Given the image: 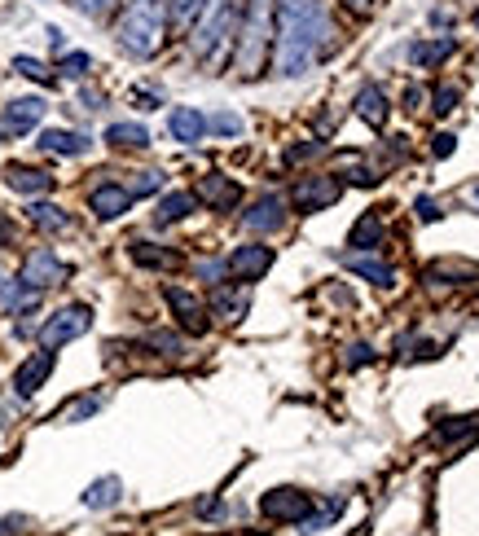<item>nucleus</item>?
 Masks as SVG:
<instances>
[{
  "label": "nucleus",
  "mask_w": 479,
  "mask_h": 536,
  "mask_svg": "<svg viewBox=\"0 0 479 536\" xmlns=\"http://www.w3.org/2000/svg\"><path fill=\"white\" fill-rule=\"evenodd\" d=\"M330 18L321 0H277V36H273V66L282 80H299L313 71L317 53L326 49Z\"/></svg>",
  "instance_id": "1"
},
{
  "label": "nucleus",
  "mask_w": 479,
  "mask_h": 536,
  "mask_svg": "<svg viewBox=\"0 0 479 536\" xmlns=\"http://www.w3.org/2000/svg\"><path fill=\"white\" fill-rule=\"evenodd\" d=\"M167 31V0H128V9L115 22L119 49L132 58H154Z\"/></svg>",
  "instance_id": "2"
},
{
  "label": "nucleus",
  "mask_w": 479,
  "mask_h": 536,
  "mask_svg": "<svg viewBox=\"0 0 479 536\" xmlns=\"http://www.w3.org/2000/svg\"><path fill=\"white\" fill-rule=\"evenodd\" d=\"M233 36H238V0H207L189 27V49L203 66H216L229 53Z\"/></svg>",
  "instance_id": "3"
},
{
  "label": "nucleus",
  "mask_w": 479,
  "mask_h": 536,
  "mask_svg": "<svg viewBox=\"0 0 479 536\" xmlns=\"http://www.w3.org/2000/svg\"><path fill=\"white\" fill-rule=\"evenodd\" d=\"M238 75L242 80H255L264 66V44H269V5L264 0H251L247 5V22L238 31Z\"/></svg>",
  "instance_id": "4"
},
{
  "label": "nucleus",
  "mask_w": 479,
  "mask_h": 536,
  "mask_svg": "<svg viewBox=\"0 0 479 536\" xmlns=\"http://www.w3.org/2000/svg\"><path fill=\"white\" fill-rule=\"evenodd\" d=\"M88 326H93V308H88V304H71L62 312H53V317L40 326V348H49V352L62 348V343L88 334Z\"/></svg>",
  "instance_id": "5"
},
{
  "label": "nucleus",
  "mask_w": 479,
  "mask_h": 536,
  "mask_svg": "<svg viewBox=\"0 0 479 536\" xmlns=\"http://www.w3.org/2000/svg\"><path fill=\"white\" fill-rule=\"evenodd\" d=\"M260 515L273 519V523H304L313 515V501L299 488H273V493L260 497Z\"/></svg>",
  "instance_id": "6"
},
{
  "label": "nucleus",
  "mask_w": 479,
  "mask_h": 536,
  "mask_svg": "<svg viewBox=\"0 0 479 536\" xmlns=\"http://www.w3.org/2000/svg\"><path fill=\"white\" fill-rule=\"evenodd\" d=\"M273 268V247H264V242H247V247H238L225 260V273L233 277V282H260L264 273Z\"/></svg>",
  "instance_id": "7"
},
{
  "label": "nucleus",
  "mask_w": 479,
  "mask_h": 536,
  "mask_svg": "<svg viewBox=\"0 0 479 536\" xmlns=\"http://www.w3.org/2000/svg\"><path fill=\"white\" fill-rule=\"evenodd\" d=\"M163 299H167V308H172V317H176V326L189 330V334H207V304L194 295V290H181V286H163Z\"/></svg>",
  "instance_id": "8"
},
{
  "label": "nucleus",
  "mask_w": 479,
  "mask_h": 536,
  "mask_svg": "<svg viewBox=\"0 0 479 536\" xmlns=\"http://www.w3.org/2000/svg\"><path fill=\"white\" fill-rule=\"evenodd\" d=\"M62 277H66V264H62L49 247H40V251H31V255H27V264H22L18 282L27 286V290H44V286H58Z\"/></svg>",
  "instance_id": "9"
},
{
  "label": "nucleus",
  "mask_w": 479,
  "mask_h": 536,
  "mask_svg": "<svg viewBox=\"0 0 479 536\" xmlns=\"http://www.w3.org/2000/svg\"><path fill=\"white\" fill-rule=\"evenodd\" d=\"M343 194V181H334V176H304V181L295 185L291 203L299 211H321V207H334Z\"/></svg>",
  "instance_id": "10"
},
{
  "label": "nucleus",
  "mask_w": 479,
  "mask_h": 536,
  "mask_svg": "<svg viewBox=\"0 0 479 536\" xmlns=\"http://www.w3.org/2000/svg\"><path fill=\"white\" fill-rule=\"evenodd\" d=\"M194 198H198V203H207L211 211H233V207H238V198H242V185L229 181V176H220V172H211V176L198 181Z\"/></svg>",
  "instance_id": "11"
},
{
  "label": "nucleus",
  "mask_w": 479,
  "mask_h": 536,
  "mask_svg": "<svg viewBox=\"0 0 479 536\" xmlns=\"http://www.w3.org/2000/svg\"><path fill=\"white\" fill-rule=\"evenodd\" d=\"M247 308H251V286L247 282H216V295H211V312H216L220 321H242L247 317Z\"/></svg>",
  "instance_id": "12"
},
{
  "label": "nucleus",
  "mask_w": 479,
  "mask_h": 536,
  "mask_svg": "<svg viewBox=\"0 0 479 536\" xmlns=\"http://www.w3.org/2000/svg\"><path fill=\"white\" fill-rule=\"evenodd\" d=\"M49 374H53V352H49V348H44V352H31L27 361L18 365V374H14V392H18V396H36Z\"/></svg>",
  "instance_id": "13"
},
{
  "label": "nucleus",
  "mask_w": 479,
  "mask_h": 536,
  "mask_svg": "<svg viewBox=\"0 0 479 536\" xmlns=\"http://www.w3.org/2000/svg\"><path fill=\"white\" fill-rule=\"evenodd\" d=\"M242 225H247L251 233H277L286 225V203H282V194H264L260 203H255L247 216H242Z\"/></svg>",
  "instance_id": "14"
},
{
  "label": "nucleus",
  "mask_w": 479,
  "mask_h": 536,
  "mask_svg": "<svg viewBox=\"0 0 479 536\" xmlns=\"http://www.w3.org/2000/svg\"><path fill=\"white\" fill-rule=\"evenodd\" d=\"M88 207H93L97 220H119L132 207V194L124 185H97L93 194H88Z\"/></svg>",
  "instance_id": "15"
},
{
  "label": "nucleus",
  "mask_w": 479,
  "mask_h": 536,
  "mask_svg": "<svg viewBox=\"0 0 479 536\" xmlns=\"http://www.w3.org/2000/svg\"><path fill=\"white\" fill-rule=\"evenodd\" d=\"M167 132L181 145H198L207 137V115H198L194 106H176L172 115H167Z\"/></svg>",
  "instance_id": "16"
},
{
  "label": "nucleus",
  "mask_w": 479,
  "mask_h": 536,
  "mask_svg": "<svg viewBox=\"0 0 479 536\" xmlns=\"http://www.w3.org/2000/svg\"><path fill=\"white\" fill-rule=\"evenodd\" d=\"M36 145L40 150H49V154H62V159H80V154H88L84 132H66V128H44Z\"/></svg>",
  "instance_id": "17"
},
{
  "label": "nucleus",
  "mask_w": 479,
  "mask_h": 536,
  "mask_svg": "<svg viewBox=\"0 0 479 536\" xmlns=\"http://www.w3.org/2000/svg\"><path fill=\"white\" fill-rule=\"evenodd\" d=\"M44 106L40 97H18V102H9L5 106V132H31L44 119Z\"/></svg>",
  "instance_id": "18"
},
{
  "label": "nucleus",
  "mask_w": 479,
  "mask_h": 536,
  "mask_svg": "<svg viewBox=\"0 0 479 536\" xmlns=\"http://www.w3.org/2000/svg\"><path fill=\"white\" fill-rule=\"evenodd\" d=\"M5 185L18 189V194H49V189H53V176L40 172V167L9 163V167H5Z\"/></svg>",
  "instance_id": "19"
},
{
  "label": "nucleus",
  "mask_w": 479,
  "mask_h": 536,
  "mask_svg": "<svg viewBox=\"0 0 479 536\" xmlns=\"http://www.w3.org/2000/svg\"><path fill=\"white\" fill-rule=\"evenodd\" d=\"M356 115H361L370 128H383L387 115H392V106H387L383 88H378V84H365L361 93H356Z\"/></svg>",
  "instance_id": "20"
},
{
  "label": "nucleus",
  "mask_w": 479,
  "mask_h": 536,
  "mask_svg": "<svg viewBox=\"0 0 479 536\" xmlns=\"http://www.w3.org/2000/svg\"><path fill=\"white\" fill-rule=\"evenodd\" d=\"M119 497H124L119 475H102V479H93V484L84 488V506L88 510H110V506H119Z\"/></svg>",
  "instance_id": "21"
},
{
  "label": "nucleus",
  "mask_w": 479,
  "mask_h": 536,
  "mask_svg": "<svg viewBox=\"0 0 479 536\" xmlns=\"http://www.w3.org/2000/svg\"><path fill=\"white\" fill-rule=\"evenodd\" d=\"M343 264H348L356 277H365V282H374V286H392V282H396L392 264H383V260H378V255H343Z\"/></svg>",
  "instance_id": "22"
},
{
  "label": "nucleus",
  "mask_w": 479,
  "mask_h": 536,
  "mask_svg": "<svg viewBox=\"0 0 479 536\" xmlns=\"http://www.w3.org/2000/svg\"><path fill=\"white\" fill-rule=\"evenodd\" d=\"M194 207H198V198L185 194V189H176V194H167L163 203L154 207V225H176V220H185Z\"/></svg>",
  "instance_id": "23"
},
{
  "label": "nucleus",
  "mask_w": 479,
  "mask_h": 536,
  "mask_svg": "<svg viewBox=\"0 0 479 536\" xmlns=\"http://www.w3.org/2000/svg\"><path fill=\"white\" fill-rule=\"evenodd\" d=\"M132 260H137L141 268H163V273H167V268H176V264H181V255H176V251H163V247H154V242H132Z\"/></svg>",
  "instance_id": "24"
},
{
  "label": "nucleus",
  "mask_w": 479,
  "mask_h": 536,
  "mask_svg": "<svg viewBox=\"0 0 479 536\" xmlns=\"http://www.w3.org/2000/svg\"><path fill=\"white\" fill-rule=\"evenodd\" d=\"M27 220H31L36 229H44V233L71 229V216H66L62 207H53V203H31V207H27Z\"/></svg>",
  "instance_id": "25"
},
{
  "label": "nucleus",
  "mask_w": 479,
  "mask_h": 536,
  "mask_svg": "<svg viewBox=\"0 0 479 536\" xmlns=\"http://www.w3.org/2000/svg\"><path fill=\"white\" fill-rule=\"evenodd\" d=\"M106 141L119 145V150H146L150 132H146V124H110L106 128Z\"/></svg>",
  "instance_id": "26"
},
{
  "label": "nucleus",
  "mask_w": 479,
  "mask_h": 536,
  "mask_svg": "<svg viewBox=\"0 0 479 536\" xmlns=\"http://www.w3.org/2000/svg\"><path fill=\"white\" fill-rule=\"evenodd\" d=\"M36 295H40V290H27L22 282H14V277L0 273V308H18V312H27L31 304H36Z\"/></svg>",
  "instance_id": "27"
},
{
  "label": "nucleus",
  "mask_w": 479,
  "mask_h": 536,
  "mask_svg": "<svg viewBox=\"0 0 479 536\" xmlns=\"http://www.w3.org/2000/svg\"><path fill=\"white\" fill-rule=\"evenodd\" d=\"M207 0H167V22H172L176 31H189L194 27V18L203 14Z\"/></svg>",
  "instance_id": "28"
},
{
  "label": "nucleus",
  "mask_w": 479,
  "mask_h": 536,
  "mask_svg": "<svg viewBox=\"0 0 479 536\" xmlns=\"http://www.w3.org/2000/svg\"><path fill=\"white\" fill-rule=\"evenodd\" d=\"M453 53V40H436V44H409V62L414 66H431Z\"/></svg>",
  "instance_id": "29"
},
{
  "label": "nucleus",
  "mask_w": 479,
  "mask_h": 536,
  "mask_svg": "<svg viewBox=\"0 0 479 536\" xmlns=\"http://www.w3.org/2000/svg\"><path fill=\"white\" fill-rule=\"evenodd\" d=\"M378 238H383V220L378 216H361L356 220V229H352V247H378Z\"/></svg>",
  "instance_id": "30"
},
{
  "label": "nucleus",
  "mask_w": 479,
  "mask_h": 536,
  "mask_svg": "<svg viewBox=\"0 0 479 536\" xmlns=\"http://www.w3.org/2000/svg\"><path fill=\"white\" fill-rule=\"evenodd\" d=\"M427 277H444L449 286H466V282H475L479 277V268H471V264H436Z\"/></svg>",
  "instance_id": "31"
},
{
  "label": "nucleus",
  "mask_w": 479,
  "mask_h": 536,
  "mask_svg": "<svg viewBox=\"0 0 479 536\" xmlns=\"http://www.w3.org/2000/svg\"><path fill=\"white\" fill-rule=\"evenodd\" d=\"M97 409H102V396H80L62 409V422H84V418H93Z\"/></svg>",
  "instance_id": "32"
},
{
  "label": "nucleus",
  "mask_w": 479,
  "mask_h": 536,
  "mask_svg": "<svg viewBox=\"0 0 479 536\" xmlns=\"http://www.w3.org/2000/svg\"><path fill=\"white\" fill-rule=\"evenodd\" d=\"M58 71L66 75V80H84V75L93 71V58H88V53H66V58L58 62Z\"/></svg>",
  "instance_id": "33"
},
{
  "label": "nucleus",
  "mask_w": 479,
  "mask_h": 536,
  "mask_svg": "<svg viewBox=\"0 0 479 536\" xmlns=\"http://www.w3.org/2000/svg\"><path fill=\"white\" fill-rule=\"evenodd\" d=\"M207 132H216V137H242V119L229 115V110H220V115L207 119Z\"/></svg>",
  "instance_id": "34"
},
{
  "label": "nucleus",
  "mask_w": 479,
  "mask_h": 536,
  "mask_svg": "<svg viewBox=\"0 0 479 536\" xmlns=\"http://www.w3.org/2000/svg\"><path fill=\"white\" fill-rule=\"evenodd\" d=\"M479 427V413H466V418H449V427H440L436 431V440H458V435H466V431H475Z\"/></svg>",
  "instance_id": "35"
},
{
  "label": "nucleus",
  "mask_w": 479,
  "mask_h": 536,
  "mask_svg": "<svg viewBox=\"0 0 479 536\" xmlns=\"http://www.w3.org/2000/svg\"><path fill=\"white\" fill-rule=\"evenodd\" d=\"M14 71H18V75H27V80H40V84H49V80H53L49 66L36 62V58H27V53H22V58H14Z\"/></svg>",
  "instance_id": "36"
},
{
  "label": "nucleus",
  "mask_w": 479,
  "mask_h": 536,
  "mask_svg": "<svg viewBox=\"0 0 479 536\" xmlns=\"http://www.w3.org/2000/svg\"><path fill=\"white\" fill-rule=\"evenodd\" d=\"M163 189V172H137V185L128 189L132 198H141V194H159Z\"/></svg>",
  "instance_id": "37"
},
{
  "label": "nucleus",
  "mask_w": 479,
  "mask_h": 536,
  "mask_svg": "<svg viewBox=\"0 0 479 536\" xmlns=\"http://www.w3.org/2000/svg\"><path fill=\"white\" fill-rule=\"evenodd\" d=\"M150 348H163V356H181L185 348H181V339H172V334H150Z\"/></svg>",
  "instance_id": "38"
},
{
  "label": "nucleus",
  "mask_w": 479,
  "mask_h": 536,
  "mask_svg": "<svg viewBox=\"0 0 479 536\" xmlns=\"http://www.w3.org/2000/svg\"><path fill=\"white\" fill-rule=\"evenodd\" d=\"M110 5H115V0H71V9H80V14H88V18H102Z\"/></svg>",
  "instance_id": "39"
},
{
  "label": "nucleus",
  "mask_w": 479,
  "mask_h": 536,
  "mask_svg": "<svg viewBox=\"0 0 479 536\" xmlns=\"http://www.w3.org/2000/svg\"><path fill=\"white\" fill-rule=\"evenodd\" d=\"M326 150L321 141H313V145H295V150H286V163H304V159H317V154Z\"/></svg>",
  "instance_id": "40"
},
{
  "label": "nucleus",
  "mask_w": 479,
  "mask_h": 536,
  "mask_svg": "<svg viewBox=\"0 0 479 536\" xmlns=\"http://www.w3.org/2000/svg\"><path fill=\"white\" fill-rule=\"evenodd\" d=\"M365 361H374V348H370V343H352V348H348V365L356 370V365H365Z\"/></svg>",
  "instance_id": "41"
},
{
  "label": "nucleus",
  "mask_w": 479,
  "mask_h": 536,
  "mask_svg": "<svg viewBox=\"0 0 479 536\" xmlns=\"http://www.w3.org/2000/svg\"><path fill=\"white\" fill-rule=\"evenodd\" d=\"M453 106H458V88H440V93H436V110H440V115H449Z\"/></svg>",
  "instance_id": "42"
},
{
  "label": "nucleus",
  "mask_w": 479,
  "mask_h": 536,
  "mask_svg": "<svg viewBox=\"0 0 479 536\" xmlns=\"http://www.w3.org/2000/svg\"><path fill=\"white\" fill-rule=\"evenodd\" d=\"M453 141H458V137H449V132H440L436 145H431V150H436V159H449V154L458 150V145H453Z\"/></svg>",
  "instance_id": "43"
},
{
  "label": "nucleus",
  "mask_w": 479,
  "mask_h": 536,
  "mask_svg": "<svg viewBox=\"0 0 479 536\" xmlns=\"http://www.w3.org/2000/svg\"><path fill=\"white\" fill-rule=\"evenodd\" d=\"M198 277L216 282V277H225V264H220V260H203V264H198Z\"/></svg>",
  "instance_id": "44"
},
{
  "label": "nucleus",
  "mask_w": 479,
  "mask_h": 536,
  "mask_svg": "<svg viewBox=\"0 0 479 536\" xmlns=\"http://www.w3.org/2000/svg\"><path fill=\"white\" fill-rule=\"evenodd\" d=\"M18 528H22L18 515H0V536H18Z\"/></svg>",
  "instance_id": "45"
},
{
  "label": "nucleus",
  "mask_w": 479,
  "mask_h": 536,
  "mask_svg": "<svg viewBox=\"0 0 479 536\" xmlns=\"http://www.w3.org/2000/svg\"><path fill=\"white\" fill-rule=\"evenodd\" d=\"M418 216H422V220H436L440 211H436V203H431V198H418Z\"/></svg>",
  "instance_id": "46"
},
{
  "label": "nucleus",
  "mask_w": 479,
  "mask_h": 536,
  "mask_svg": "<svg viewBox=\"0 0 479 536\" xmlns=\"http://www.w3.org/2000/svg\"><path fill=\"white\" fill-rule=\"evenodd\" d=\"M343 5H348L352 14H370V9H374V0H343Z\"/></svg>",
  "instance_id": "47"
},
{
  "label": "nucleus",
  "mask_w": 479,
  "mask_h": 536,
  "mask_svg": "<svg viewBox=\"0 0 479 536\" xmlns=\"http://www.w3.org/2000/svg\"><path fill=\"white\" fill-rule=\"evenodd\" d=\"M471 203H475V207H479V185H475V189H471Z\"/></svg>",
  "instance_id": "48"
},
{
  "label": "nucleus",
  "mask_w": 479,
  "mask_h": 536,
  "mask_svg": "<svg viewBox=\"0 0 479 536\" xmlns=\"http://www.w3.org/2000/svg\"><path fill=\"white\" fill-rule=\"evenodd\" d=\"M9 238V225H0V242H5Z\"/></svg>",
  "instance_id": "49"
},
{
  "label": "nucleus",
  "mask_w": 479,
  "mask_h": 536,
  "mask_svg": "<svg viewBox=\"0 0 479 536\" xmlns=\"http://www.w3.org/2000/svg\"><path fill=\"white\" fill-rule=\"evenodd\" d=\"M475 27H479V9H475Z\"/></svg>",
  "instance_id": "50"
}]
</instances>
